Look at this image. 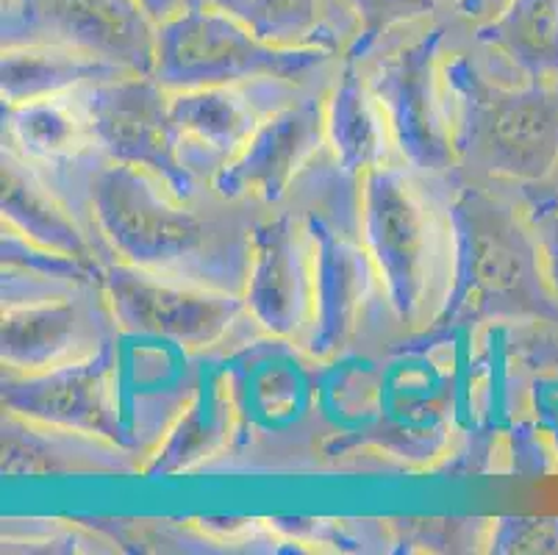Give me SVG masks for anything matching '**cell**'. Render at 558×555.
Wrapping results in <instances>:
<instances>
[{"label": "cell", "instance_id": "cell-24", "mask_svg": "<svg viewBox=\"0 0 558 555\" xmlns=\"http://www.w3.org/2000/svg\"><path fill=\"white\" fill-rule=\"evenodd\" d=\"M506 0H456V14L470 25H478L484 20L495 17L504 9Z\"/></svg>", "mask_w": 558, "mask_h": 555}, {"label": "cell", "instance_id": "cell-16", "mask_svg": "<svg viewBox=\"0 0 558 555\" xmlns=\"http://www.w3.org/2000/svg\"><path fill=\"white\" fill-rule=\"evenodd\" d=\"M136 470H140L136 453L117 442L3 411V475L7 478L131 475Z\"/></svg>", "mask_w": 558, "mask_h": 555}, {"label": "cell", "instance_id": "cell-21", "mask_svg": "<svg viewBox=\"0 0 558 555\" xmlns=\"http://www.w3.org/2000/svg\"><path fill=\"white\" fill-rule=\"evenodd\" d=\"M353 23V39L342 59L367 61L389 37L439 20L442 0H337Z\"/></svg>", "mask_w": 558, "mask_h": 555}, {"label": "cell", "instance_id": "cell-4", "mask_svg": "<svg viewBox=\"0 0 558 555\" xmlns=\"http://www.w3.org/2000/svg\"><path fill=\"white\" fill-rule=\"evenodd\" d=\"M453 176H428L405 161L364 172L362 237L400 330L428 334L453 287Z\"/></svg>", "mask_w": 558, "mask_h": 555}, {"label": "cell", "instance_id": "cell-6", "mask_svg": "<svg viewBox=\"0 0 558 555\" xmlns=\"http://www.w3.org/2000/svg\"><path fill=\"white\" fill-rule=\"evenodd\" d=\"M461 23L466 20L453 14L405 28L362 61L400 159L428 176H453L456 170L445 56Z\"/></svg>", "mask_w": 558, "mask_h": 555}, {"label": "cell", "instance_id": "cell-25", "mask_svg": "<svg viewBox=\"0 0 558 555\" xmlns=\"http://www.w3.org/2000/svg\"><path fill=\"white\" fill-rule=\"evenodd\" d=\"M142 7L148 9L156 23H165V20H170L172 14H179L186 7V0H142Z\"/></svg>", "mask_w": 558, "mask_h": 555}, {"label": "cell", "instance_id": "cell-7", "mask_svg": "<svg viewBox=\"0 0 558 555\" xmlns=\"http://www.w3.org/2000/svg\"><path fill=\"white\" fill-rule=\"evenodd\" d=\"M123 336L100 278L45 275L3 267L7 370L45 373L93 359Z\"/></svg>", "mask_w": 558, "mask_h": 555}, {"label": "cell", "instance_id": "cell-20", "mask_svg": "<svg viewBox=\"0 0 558 555\" xmlns=\"http://www.w3.org/2000/svg\"><path fill=\"white\" fill-rule=\"evenodd\" d=\"M492 56L525 79H558V0H506L495 17L473 25Z\"/></svg>", "mask_w": 558, "mask_h": 555}, {"label": "cell", "instance_id": "cell-8", "mask_svg": "<svg viewBox=\"0 0 558 555\" xmlns=\"http://www.w3.org/2000/svg\"><path fill=\"white\" fill-rule=\"evenodd\" d=\"M104 289L125 336L184 353L217 348L253 319L240 294L165 278L120 258L104 264Z\"/></svg>", "mask_w": 558, "mask_h": 555}, {"label": "cell", "instance_id": "cell-14", "mask_svg": "<svg viewBox=\"0 0 558 555\" xmlns=\"http://www.w3.org/2000/svg\"><path fill=\"white\" fill-rule=\"evenodd\" d=\"M303 89L308 86L267 79L240 86L170 92L179 156L192 181L211 186L217 172L251 142L264 117L272 114L278 106L292 100Z\"/></svg>", "mask_w": 558, "mask_h": 555}, {"label": "cell", "instance_id": "cell-5", "mask_svg": "<svg viewBox=\"0 0 558 555\" xmlns=\"http://www.w3.org/2000/svg\"><path fill=\"white\" fill-rule=\"evenodd\" d=\"M339 64V50L317 45L278 48L220 9L186 3L179 14L159 23L154 79L167 92L240 86L267 79L312 86L333 81Z\"/></svg>", "mask_w": 558, "mask_h": 555}, {"label": "cell", "instance_id": "cell-2", "mask_svg": "<svg viewBox=\"0 0 558 555\" xmlns=\"http://www.w3.org/2000/svg\"><path fill=\"white\" fill-rule=\"evenodd\" d=\"M456 178L522 195L558 172V79H525L461 23L445 56Z\"/></svg>", "mask_w": 558, "mask_h": 555}, {"label": "cell", "instance_id": "cell-13", "mask_svg": "<svg viewBox=\"0 0 558 555\" xmlns=\"http://www.w3.org/2000/svg\"><path fill=\"white\" fill-rule=\"evenodd\" d=\"M84 100L106 159L154 172L184 195L203 190L181 165L170 92L154 75L125 73L84 86Z\"/></svg>", "mask_w": 558, "mask_h": 555}, {"label": "cell", "instance_id": "cell-1", "mask_svg": "<svg viewBox=\"0 0 558 555\" xmlns=\"http://www.w3.org/2000/svg\"><path fill=\"white\" fill-rule=\"evenodd\" d=\"M86 206L111 258L245 294L253 228L267 206L231 201L211 186L184 195L154 172L109 159L86 181Z\"/></svg>", "mask_w": 558, "mask_h": 555}, {"label": "cell", "instance_id": "cell-15", "mask_svg": "<svg viewBox=\"0 0 558 555\" xmlns=\"http://www.w3.org/2000/svg\"><path fill=\"white\" fill-rule=\"evenodd\" d=\"M0 183H3V226L39 248L62 253L89 267L104 269V264L111 262L98 233L75 212L73 203L9 150H3Z\"/></svg>", "mask_w": 558, "mask_h": 555}, {"label": "cell", "instance_id": "cell-3", "mask_svg": "<svg viewBox=\"0 0 558 555\" xmlns=\"http://www.w3.org/2000/svg\"><path fill=\"white\" fill-rule=\"evenodd\" d=\"M453 287L434 330L478 323L558 325V292L547 278L525 203L504 186L453 176Z\"/></svg>", "mask_w": 558, "mask_h": 555}, {"label": "cell", "instance_id": "cell-23", "mask_svg": "<svg viewBox=\"0 0 558 555\" xmlns=\"http://www.w3.org/2000/svg\"><path fill=\"white\" fill-rule=\"evenodd\" d=\"M525 208L531 214V222H534L536 239H539L547 278H550L553 289L558 292V197Z\"/></svg>", "mask_w": 558, "mask_h": 555}, {"label": "cell", "instance_id": "cell-17", "mask_svg": "<svg viewBox=\"0 0 558 555\" xmlns=\"http://www.w3.org/2000/svg\"><path fill=\"white\" fill-rule=\"evenodd\" d=\"M328 150L344 172L362 178L400 159L384 106L369 86L362 61L342 59L326 100Z\"/></svg>", "mask_w": 558, "mask_h": 555}, {"label": "cell", "instance_id": "cell-11", "mask_svg": "<svg viewBox=\"0 0 558 555\" xmlns=\"http://www.w3.org/2000/svg\"><path fill=\"white\" fill-rule=\"evenodd\" d=\"M120 345L123 336L93 359L45 373H17L3 366V411L134 450L125 422Z\"/></svg>", "mask_w": 558, "mask_h": 555}, {"label": "cell", "instance_id": "cell-10", "mask_svg": "<svg viewBox=\"0 0 558 555\" xmlns=\"http://www.w3.org/2000/svg\"><path fill=\"white\" fill-rule=\"evenodd\" d=\"M242 298L264 334L306 348L317 314V239L295 203L283 201L258 217Z\"/></svg>", "mask_w": 558, "mask_h": 555}, {"label": "cell", "instance_id": "cell-9", "mask_svg": "<svg viewBox=\"0 0 558 555\" xmlns=\"http://www.w3.org/2000/svg\"><path fill=\"white\" fill-rule=\"evenodd\" d=\"M62 45L154 75L159 23L142 0H3V48Z\"/></svg>", "mask_w": 558, "mask_h": 555}, {"label": "cell", "instance_id": "cell-18", "mask_svg": "<svg viewBox=\"0 0 558 555\" xmlns=\"http://www.w3.org/2000/svg\"><path fill=\"white\" fill-rule=\"evenodd\" d=\"M220 9L278 48H331L344 53L353 23L337 0H186Z\"/></svg>", "mask_w": 558, "mask_h": 555}, {"label": "cell", "instance_id": "cell-19", "mask_svg": "<svg viewBox=\"0 0 558 555\" xmlns=\"http://www.w3.org/2000/svg\"><path fill=\"white\" fill-rule=\"evenodd\" d=\"M114 64L86 56L62 45H20L3 48L0 61V98L3 106L32 104V100L56 98L84 86L125 75Z\"/></svg>", "mask_w": 558, "mask_h": 555}, {"label": "cell", "instance_id": "cell-22", "mask_svg": "<svg viewBox=\"0 0 558 555\" xmlns=\"http://www.w3.org/2000/svg\"><path fill=\"white\" fill-rule=\"evenodd\" d=\"M492 553H558L556 517H506L492 522Z\"/></svg>", "mask_w": 558, "mask_h": 555}, {"label": "cell", "instance_id": "cell-12", "mask_svg": "<svg viewBox=\"0 0 558 555\" xmlns=\"http://www.w3.org/2000/svg\"><path fill=\"white\" fill-rule=\"evenodd\" d=\"M328 86L331 81L308 86L264 117L251 142L217 172L211 190L231 201L281 206L303 172L328 150Z\"/></svg>", "mask_w": 558, "mask_h": 555}]
</instances>
